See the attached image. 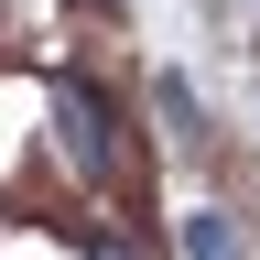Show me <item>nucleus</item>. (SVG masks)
I'll use <instances>...</instances> for the list:
<instances>
[{
    "label": "nucleus",
    "instance_id": "obj_1",
    "mask_svg": "<svg viewBox=\"0 0 260 260\" xmlns=\"http://www.w3.org/2000/svg\"><path fill=\"white\" fill-rule=\"evenodd\" d=\"M109 98H98V87H76V76H65L54 87V141H65V162H76V174H109Z\"/></svg>",
    "mask_w": 260,
    "mask_h": 260
},
{
    "label": "nucleus",
    "instance_id": "obj_2",
    "mask_svg": "<svg viewBox=\"0 0 260 260\" xmlns=\"http://www.w3.org/2000/svg\"><path fill=\"white\" fill-rule=\"evenodd\" d=\"M195 260H228V249H239V239H228V217H195V239H184Z\"/></svg>",
    "mask_w": 260,
    "mask_h": 260
}]
</instances>
